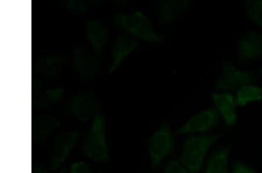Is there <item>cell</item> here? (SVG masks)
I'll list each match as a JSON object with an SVG mask.
<instances>
[{
	"label": "cell",
	"instance_id": "cell-1",
	"mask_svg": "<svg viewBox=\"0 0 262 173\" xmlns=\"http://www.w3.org/2000/svg\"><path fill=\"white\" fill-rule=\"evenodd\" d=\"M115 26L138 40L149 44H161L164 37L156 31L153 23L143 12L136 11L129 14L118 12L114 15Z\"/></svg>",
	"mask_w": 262,
	"mask_h": 173
},
{
	"label": "cell",
	"instance_id": "cell-2",
	"mask_svg": "<svg viewBox=\"0 0 262 173\" xmlns=\"http://www.w3.org/2000/svg\"><path fill=\"white\" fill-rule=\"evenodd\" d=\"M220 137V135H207L186 138L182 147L180 161L190 173L200 172L210 147Z\"/></svg>",
	"mask_w": 262,
	"mask_h": 173
},
{
	"label": "cell",
	"instance_id": "cell-3",
	"mask_svg": "<svg viewBox=\"0 0 262 173\" xmlns=\"http://www.w3.org/2000/svg\"><path fill=\"white\" fill-rule=\"evenodd\" d=\"M82 149L88 158L95 162L108 161L106 122L104 114L100 111L94 118L91 127L82 142Z\"/></svg>",
	"mask_w": 262,
	"mask_h": 173
},
{
	"label": "cell",
	"instance_id": "cell-4",
	"mask_svg": "<svg viewBox=\"0 0 262 173\" xmlns=\"http://www.w3.org/2000/svg\"><path fill=\"white\" fill-rule=\"evenodd\" d=\"M175 145L170 125L168 122H164L148 140V154L151 167L158 168L174 150Z\"/></svg>",
	"mask_w": 262,
	"mask_h": 173
},
{
	"label": "cell",
	"instance_id": "cell-5",
	"mask_svg": "<svg viewBox=\"0 0 262 173\" xmlns=\"http://www.w3.org/2000/svg\"><path fill=\"white\" fill-rule=\"evenodd\" d=\"M80 133L77 130L66 131L55 138L51 147L50 165L53 170L61 167L77 145Z\"/></svg>",
	"mask_w": 262,
	"mask_h": 173
},
{
	"label": "cell",
	"instance_id": "cell-6",
	"mask_svg": "<svg viewBox=\"0 0 262 173\" xmlns=\"http://www.w3.org/2000/svg\"><path fill=\"white\" fill-rule=\"evenodd\" d=\"M100 111L96 97L90 91L78 93L68 102L66 112L79 121L86 122Z\"/></svg>",
	"mask_w": 262,
	"mask_h": 173
},
{
	"label": "cell",
	"instance_id": "cell-7",
	"mask_svg": "<svg viewBox=\"0 0 262 173\" xmlns=\"http://www.w3.org/2000/svg\"><path fill=\"white\" fill-rule=\"evenodd\" d=\"M254 79L251 72L241 70L232 63H225L221 75L215 83L219 91L228 92L238 90L239 88L251 84Z\"/></svg>",
	"mask_w": 262,
	"mask_h": 173
},
{
	"label": "cell",
	"instance_id": "cell-8",
	"mask_svg": "<svg viewBox=\"0 0 262 173\" xmlns=\"http://www.w3.org/2000/svg\"><path fill=\"white\" fill-rule=\"evenodd\" d=\"M220 115L215 107L204 110L190 117L177 130V135L201 133L215 127L219 123Z\"/></svg>",
	"mask_w": 262,
	"mask_h": 173
},
{
	"label": "cell",
	"instance_id": "cell-9",
	"mask_svg": "<svg viewBox=\"0 0 262 173\" xmlns=\"http://www.w3.org/2000/svg\"><path fill=\"white\" fill-rule=\"evenodd\" d=\"M74 66L79 78L83 81L95 78L100 70L99 57L82 46L75 48Z\"/></svg>",
	"mask_w": 262,
	"mask_h": 173
},
{
	"label": "cell",
	"instance_id": "cell-10",
	"mask_svg": "<svg viewBox=\"0 0 262 173\" xmlns=\"http://www.w3.org/2000/svg\"><path fill=\"white\" fill-rule=\"evenodd\" d=\"M138 46V40L135 38L125 33L118 35L112 46V62L108 73H113Z\"/></svg>",
	"mask_w": 262,
	"mask_h": 173
},
{
	"label": "cell",
	"instance_id": "cell-11",
	"mask_svg": "<svg viewBox=\"0 0 262 173\" xmlns=\"http://www.w3.org/2000/svg\"><path fill=\"white\" fill-rule=\"evenodd\" d=\"M239 60L248 61L262 56V33L250 31L241 37L236 47Z\"/></svg>",
	"mask_w": 262,
	"mask_h": 173
},
{
	"label": "cell",
	"instance_id": "cell-12",
	"mask_svg": "<svg viewBox=\"0 0 262 173\" xmlns=\"http://www.w3.org/2000/svg\"><path fill=\"white\" fill-rule=\"evenodd\" d=\"M187 0H159L155 3L156 14L159 23L170 24L178 20L187 11Z\"/></svg>",
	"mask_w": 262,
	"mask_h": 173
},
{
	"label": "cell",
	"instance_id": "cell-13",
	"mask_svg": "<svg viewBox=\"0 0 262 173\" xmlns=\"http://www.w3.org/2000/svg\"><path fill=\"white\" fill-rule=\"evenodd\" d=\"M61 125L56 116L43 115L38 116L32 122V140L37 145H43L49 140L51 134Z\"/></svg>",
	"mask_w": 262,
	"mask_h": 173
},
{
	"label": "cell",
	"instance_id": "cell-14",
	"mask_svg": "<svg viewBox=\"0 0 262 173\" xmlns=\"http://www.w3.org/2000/svg\"><path fill=\"white\" fill-rule=\"evenodd\" d=\"M215 109L228 126L235 124L237 117L235 96L228 92L213 93L211 95Z\"/></svg>",
	"mask_w": 262,
	"mask_h": 173
},
{
	"label": "cell",
	"instance_id": "cell-15",
	"mask_svg": "<svg viewBox=\"0 0 262 173\" xmlns=\"http://www.w3.org/2000/svg\"><path fill=\"white\" fill-rule=\"evenodd\" d=\"M86 32L94 54L99 57L109 40L107 28L101 21L92 19L86 24Z\"/></svg>",
	"mask_w": 262,
	"mask_h": 173
},
{
	"label": "cell",
	"instance_id": "cell-16",
	"mask_svg": "<svg viewBox=\"0 0 262 173\" xmlns=\"http://www.w3.org/2000/svg\"><path fill=\"white\" fill-rule=\"evenodd\" d=\"M66 62V57L62 55H46L37 60L34 68V72L52 78L56 77L60 73Z\"/></svg>",
	"mask_w": 262,
	"mask_h": 173
},
{
	"label": "cell",
	"instance_id": "cell-17",
	"mask_svg": "<svg viewBox=\"0 0 262 173\" xmlns=\"http://www.w3.org/2000/svg\"><path fill=\"white\" fill-rule=\"evenodd\" d=\"M66 90L64 88L58 87L44 91L35 98L32 99L34 106L41 109H47L52 107L64 98Z\"/></svg>",
	"mask_w": 262,
	"mask_h": 173
},
{
	"label": "cell",
	"instance_id": "cell-18",
	"mask_svg": "<svg viewBox=\"0 0 262 173\" xmlns=\"http://www.w3.org/2000/svg\"><path fill=\"white\" fill-rule=\"evenodd\" d=\"M229 146L223 147L211 156L204 173H228Z\"/></svg>",
	"mask_w": 262,
	"mask_h": 173
},
{
	"label": "cell",
	"instance_id": "cell-19",
	"mask_svg": "<svg viewBox=\"0 0 262 173\" xmlns=\"http://www.w3.org/2000/svg\"><path fill=\"white\" fill-rule=\"evenodd\" d=\"M261 99V88L252 84L239 88L235 96L236 105L242 106L249 103L257 102Z\"/></svg>",
	"mask_w": 262,
	"mask_h": 173
},
{
	"label": "cell",
	"instance_id": "cell-20",
	"mask_svg": "<svg viewBox=\"0 0 262 173\" xmlns=\"http://www.w3.org/2000/svg\"><path fill=\"white\" fill-rule=\"evenodd\" d=\"M245 7L248 18L262 28V0H247Z\"/></svg>",
	"mask_w": 262,
	"mask_h": 173
},
{
	"label": "cell",
	"instance_id": "cell-21",
	"mask_svg": "<svg viewBox=\"0 0 262 173\" xmlns=\"http://www.w3.org/2000/svg\"><path fill=\"white\" fill-rule=\"evenodd\" d=\"M66 6L67 10L75 15L82 14L90 9V4L81 0H69Z\"/></svg>",
	"mask_w": 262,
	"mask_h": 173
},
{
	"label": "cell",
	"instance_id": "cell-22",
	"mask_svg": "<svg viewBox=\"0 0 262 173\" xmlns=\"http://www.w3.org/2000/svg\"><path fill=\"white\" fill-rule=\"evenodd\" d=\"M164 173H190L187 168L176 159L169 161L164 168Z\"/></svg>",
	"mask_w": 262,
	"mask_h": 173
},
{
	"label": "cell",
	"instance_id": "cell-23",
	"mask_svg": "<svg viewBox=\"0 0 262 173\" xmlns=\"http://www.w3.org/2000/svg\"><path fill=\"white\" fill-rule=\"evenodd\" d=\"M69 173H92L88 164L83 162H76L70 167Z\"/></svg>",
	"mask_w": 262,
	"mask_h": 173
},
{
	"label": "cell",
	"instance_id": "cell-24",
	"mask_svg": "<svg viewBox=\"0 0 262 173\" xmlns=\"http://www.w3.org/2000/svg\"><path fill=\"white\" fill-rule=\"evenodd\" d=\"M43 80L38 78H33L32 79V99L35 98L39 95L43 90Z\"/></svg>",
	"mask_w": 262,
	"mask_h": 173
},
{
	"label": "cell",
	"instance_id": "cell-25",
	"mask_svg": "<svg viewBox=\"0 0 262 173\" xmlns=\"http://www.w3.org/2000/svg\"><path fill=\"white\" fill-rule=\"evenodd\" d=\"M232 173H256L247 166L239 162L236 163Z\"/></svg>",
	"mask_w": 262,
	"mask_h": 173
},
{
	"label": "cell",
	"instance_id": "cell-26",
	"mask_svg": "<svg viewBox=\"0 0 262 173\" xmlns=\"http://www.w3.org/2000/svg\"><path fill=\"white\" fill-rule=\"evenodd\" d=\"M32 173H52L46 168L43 164L37 163L33 164L32 168ZM58 173H64V170H61Z\"/></svg>",
	"mask_w": 262,
	"mask_h": 173
},
{
	"label": "cell",
	"instance_id": "cell-27",
	"mask_svg": "<svg viewBox=\"0 0 262 173\" xmlns=\"http://www.w3.org/2000/svg\"><path fill=\"white\" fill-rule=\"evenodd\" d=\"M260 74L262 75V67H261V68L260 69Z\"/></svg>",
	"mask_w": 262,
	"mask_h": 173
}]
</instances>
